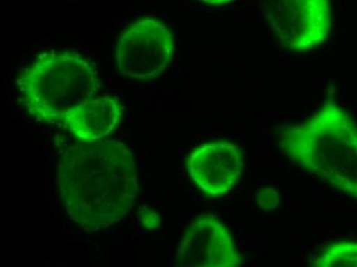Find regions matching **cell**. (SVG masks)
Instances as JSON below:
<instances>
[{
  "label": "cell",
  "mask_w": 357,
  "mask_h": 267,
  "mask_svg": "<svg viewBox=\"0 0 357 267\" xmlns=\"http://www.w3.org/2000/svg\"><path fill=\"white\" fill-rule=\"evenodd\" d=\"M56 185L67 214L80 229H108L134 207L139 190L134 153L117 141H80L63 153Z\"/></svg>",
  "instance_id": "cell-1"
},
{
  "label": "cell",
  "mask_w": 357,
  "mask_h": 267,
  "mask_svg": "<svg viewBox=\"0 0 357 267\" xmlns=\"http://www.w3.org/2000/svg\"><path fill=\"white\" fill-rule=\"evenodd\" d=\"M282 145L307 171L357 199V125L336 103L328 102L303 125L287 129Z\"/></svg>",
  "instance_id": "cell-2"
},
{
  "label": "cell",
  "mask_w": 357,
  "mask_h": 267,
  "mask_svg": "<svg viewBox=\"0 0 357 267\" xmlns=\"http://www.w3.org/2000/svg\"><path fill=\"white\" fill-rule=\"evenodd\" d=\"M17 86L30 114L63 125L69 110L99 94L101 78L89 59L75 52L51 51L24 68Z\"/></svg>",
  "instance_id": "cell-3"
},
{
  "label": "cell",
  "mask_w": 357,
  "mask_h": 267,
  "mask_svg": "<svg viewBox=\"0 0 357 267\" xmlns=\"http://www.w3.org/2000/svg\"><path fill=\"white\" fill-rule=\"evenodd\" d=\"M174 51L171 30L156 19L135 22L121 34L115 49L121 77L132 82H146L162 75Z\"/></svg>",
  "instance_id": "cell-4"
},
{
  "label": "cell",
  "mask_w": 357,
  "mask_h": 267,
  "mask_svg": "<svg viewBox=\"0 0 357 267\" xmlns=\"http://www.w3.org/2000/svg\"><path fill=\"white\" fill-rule=\"evenodd\" d=\"M260 3L274 33L289 49L307 51L330 36L328 0H260Z\"/></svg>",
  "instance_id": "cell-5"
},
{
  "label": "cell",
  "mask_w": 357,
  "mask_h": 267,
  "mask_svg": "<svg viewBox=\"0 0 357 267\" xmlns=\"http://www.w3.org/2000/svg\"><path fill=\"white\" fill-rule=\"evenodd\" d=\"M178 261L188 267H236L243 258L229 229L213 215H206L193 221L181 238Z\"/></svg>",
  "instance_id": "cell-6"
},
{
  "label": "cell",
  "mask_w": 357,
  "mask_h": 267,
  "mask_svg": "<svg viewBox=\"0 0 357 267\" xmlns=\"http://www.w3.org/2000/svg\"><path fill=\"white\" fill-rule=\"evenodd\" d=\"M187 170L198 188L208 197H220L238 183L245 168L243 154L234 143H204L189 154Z\"/></svg>",
  "instance_id": "cell-7"
},
{
  "label": "cell",
  "mask_w": 357,
  "mask_h": 267,
  "mask_svg": "<svg viewBox=\"0 0 357 267\" xmlns=\"http://www.w3.org/2000/svg\"><path fill=\"white\" fill-rule=\"evenodd\" d=\"M123 114V105L116 97L98 94L69 110L63 125L82 142H96L119 128Z\"/></svg>",
  "instance_id": "cell-8"
},
{
  "label": "cell",
  "mask_w": 357,
  "mask_h": 267,
  "mask_svg": "<svg viewBox=\"0 0 357 267\" xmlns=\"http://www.w3.org/2000/svg\"><path fill=\"white\" fill-rule=\"evenodd\" d=\"M317 267H357V243L331 244L313 261Z\"/></svg>",
  "instance_id": "cell-9"
},
{
  "label": "cell",
  "mask_w": 357,
  "mask_h": 267,
  "mask_svg": "<svg viewBox=\"0 0 357 267\" xmlns=\"http://www.w3.org/2000/svg\"><path fill=\"white\" fill-rule=\"evenodd\" d=\"M259 205L264 210H273L280 203V195L273 188H264L257 195Z\"/></svg>",
  "instance_id": "cell-10"
},
{
  "label": "cell",
  "mask_w": 357,
  "mask_h": 267,
  "mask_svg": "<svg viewBox=\"0 0 357 267\" xmlns=\"http://www.w3.org/2000/svg\"><path fill=\"white\" fill-rule=\"evenodd\" d=\"M200 1L211 4V6H222V4L229 3L232 0H200Z\"/></svg>",
  "instance_id": "cell-11"
}]
</instances>
